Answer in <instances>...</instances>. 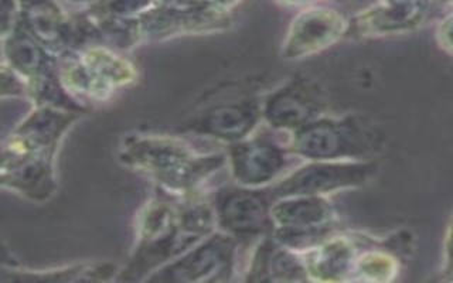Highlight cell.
Returning <instances> with one entry per match:
<instances>
[{
	"instance_id": "cell-4",
	"label": "cell",
	"mask_w": 453,
	"mask_h": 283,
	"mask_svg": "<svg viewBox=\"0 0 453 283\" xmlns=\"http://www.w3.org/2000/svg\"><path fill=\"white\" fill-rule=\"evenodd\" d=\"M58 70L70 96L104 101L136 80V70L110 47L92 44L70 51Z\"/></svg>"
},
{
	"instance_id": "cell-17",
	"label": "cell",
	"mask_w": 453,
	"mask_h": 283,
	"mask_svg": "<svg viewBox=\"0 0 453 283\" xmlns=\"http://www.w3.org/2000/svg\"><path fill=\"white\" fill-rule=\"evenodd\" d=\"M248 280L309 279L303 259L276 241H264L255 252Z\"/></svg>"
},
{
	"instance_id": "cell-6",
	"label": "cell",
	"mask_w": 453,
	"mask_h": 283,
	"mask_svg": "<svg viewBox=\"0 0 453 283\" xmlns=\"http://www.w3.org/2000/svg\"><path fill=\"white\" fill-rule=\"evenodd\" d=\"M235 241L228 233H211L179 258L157 269L149 282H226L231 279Z\"/></svg>"
},
{
	"instance_id": "cell-11",
	"label": "cell",
	"mask_w": 453,
	"mask_h": 283,
	"mask_svg": "<svg viewBox=\"0 0 453 283\" xmlns=\"http://www.w3.org/2000/svg\"><path fill=\"white\" fill-rule=\"evenodd\" d=\"M81 111L60 106L37 105L4 143V150L56 156L64 134L73 126Z\"/></svg>"
},
{
	"instance_id": "cell-16",
	"label": "cell",
	"mask_w": 453,
	"mask_h": 283,
	"mask_svg": "<svg viewBox=\"0 0 453 283\" xmlns=\"http://www.w3.org/2000/svg\"><path fill=\"white\" fill-rule=\"evenodd\" d=\"M426 11H428V0L415 2V4L381 2L354 16L349 21L347 34L372 37V35L410 32L421 25Z\"/></svg>"
},
{
	"instance_id": "cell-15",
	"label": "cell",
	"mask_w": 453,
	"mask_h": 283,
	"mask_svg": "<svg viewBox=\"0 0 453 283\" xmlns=\"http://www.w3.org/2000/svg\"><path fill=\"white\" fill-rule=\"evenodd\" d=\"M262 117V108L255 101L219 103L191 120L190 131L219 141L237 142L250 138Z\"/></svg>"
},
{
	"instance_id": "cell-9",
	"label": "cell",
	"mask_w": 453,
	"mask_h": 283,
	"mask_svg": "<svg viewBox=\"0 0 453 283\" xmlns=\"http://www.w3.org/2000/svg\"><path fill=\"white\" fill-rule=\"evenodd\" d=\"M271 197L251 187H228L216 198L217 224L234 238H252L273 226Z\"/></svg>"
},
{
	"instance_id": "cell-12",
	"label": "cell",
	"mask_w": 453,
	"mask_h": 283,
	"mask_svg": "<svg viewBox=\"0 0 453 283\" xmlns=\"http://www.w3.org/2000/svg\"><path fill=\"white\" fill-rule=\"evenodd\" d=\"M231 172L238 184L258 188L275 180L287 167V152L265 136H255L233 143Z\"/></svg>"
},
{
	"instance_id": "cell-18",
	"label": "cell",
	"mask_w": 453,
	"mask_h": 283,
	"mask_svg": "<svg viewBox=\"0 0 453 283\" xmlns=\"http://www.w3.org/2000/svg\"><path fill=\"white\" fill-rule=\"evenodd\" d=\"M303 254L309 279L343 280L351 273L354 247L347 238L332 235Z\"/></svg>"
},
{
	"instance_id": "cell-20",
	"label": "cell",
	"mask_w": 453,
	"mask_h": 283,
	"mask_svg": "<svg viewBox=\"0 0 453 283\" xmlns=\"http://www.w3.org/2000/svg\"><path fill=\"white\" fill-rule=\"evenodd\" d=\"M155 6V0H99L87 11L110 18L138 20L142 14Z\"/></svg>"
},
{
	"instance_id": "cell-5",
	"label": "cell",
	"mask_w": 453,
	"mask_h": 283,
	"mask_svg": "<svg viewBox=\"0 0 453 283\" xmlns=\"http://www.w3.org/2000/svg\"><path fill=\"white\" fill-rule=\"evenodd\" d=\"M278 200L271 209L276 242L295 252H306L332 237L333 209L325 195Z\"/></svg>"
},
{
	"instance_id": "cell-2",
	"label": "cell",
	"mask_w": 453,
	"mask_h": 283,
	"mask_svg": "<svg viewBox=\"0 0 453 283\" xmlns=\"http://www.w3.org/2000/svg\"><path fill=\"white\" fill-rule=\"evenodd\" d=\"M119 160L152 177L166 193L188 195L224 166V155H200L173 136L132 134L122 142Z\"/></svg>"
},
{
	"instance_id": "cell-3",
	"label": "cell",
	"mask_w": 453,
	"mask_h": 283,
	"mask_svg": "<svg viewBox=\"0 0 453 283\" xmlns=\"http://www.w3.org/2000/svg\"><path fill=\"white\" fill-rule=\"evenodd\" d=\"M381 134L356 118L316 119L294 132L290 150L309 160H356L377 152Z\"/></svg>"
},
{
	"instance_id": "cell-24",
	"label": "cell",
	"mask_w": 453,
	"mask_h": 283,
	"mask_svg": "<svg viewBox=\"0 0 453 283\" xmlns=\"http://www.w3.org/2000/svg\"><path fill=\"white\" fill-rule=\"evenodd\" d=\"M198 6L217 9V11H231L234 7L242 4L244 0H197Z\"/></svg>"
},
{
	"instance_id": "cell-25",
	"label": "cell",
	"mask_w": 453,
	"mask_h": 283,
	"mask_svg": "<svg viewBox=\"0 0 453 283\" xmlns=\"http://www.w3.org/2000/svg\"><path fill=\"white\" fill-rule=\"evenodd\" d=\"M445 273L453 279V219L450 223L445 242Z\"/></svg>"
},
{
	"instance_id": "cell-7",
	"label": "cell",
	"mask_w": 453,
	"mask_h": 283,
	"mask_svg": "<svg viewBox=\"0 0 453 283\" xmlns=\"http://www.w3.org/2000/svg\"><path fill=\"white\" fill-rule=\"evenodd\" d=\"M374 169L372 163L311 160L276 184L271 195L273 198L326 195L343 188L357 187L365 183Z\"/></svg>"
},
{
	"instance_id": "cell-21",
	"label": "cell",
	"mask_w": 453,
	"mask_h": 283,
	"mask_svg": "<svg viewBox=\"0 0 453 283\" xmlns=\"http://www.w3.org/2000/svg\"><path fill=\"white\" fill-rule=\"evenodd\" d=\"M357 273L367 280L393 279L396 273V262L388 255L372 252L357 262Z\"/></svg>"
},
{
	"instance_id": "cell-29",
	"label": "cell",
	"mask_w": 453,
	"mask_h": 283,
	"mask_svg": "<svg viewBox=\"0 0 453 283\" xmlns=\"http://www.w3.org/2000/svg\"><path fill=\"white\" fill-rule=\"evenodd\" d=\"M382 2H396V4H415V2H424V0H382Z\"/></svg>"
},
{
	"instance_id": "cell-13",
	"label": "cell",
	"mask_w": 453,
	"mask_h": 283,
	"mask_svg": "<svg viewBox=\"0 0 453 283\" xmlns=\"http://www.w3.org/2000/svg\"><path fill=\"white\" fill-rule=\"evenodd\" d=\"M322 98L306 80H296L273 92L262 106V117L280 131L296 132L318 119Z\"/></svg>"
},
{
	"instance_id": "cell-19",
	"label": "cell",
	"mask_w": 453,
	"mask_h": 283,
	"mask_svg": "<svg viewBox=\"0 0 453 283\" xmlns=\"http://www.w3.org/2000/svg\"><path fill=\"white\" fill-rule=\"evenodd\" d=\"M4 280L18 282H101L117 279L119 269L111 262H87L80 265L64 268L46 269V271H28V269H4Z\"/></svg>"
},
{
	"instance_id": "cell-27",
	"label": "cell",
	"mask_w": 453,
	"mask_h": 283,
	"mask_svg": "<svg viewBox=\"0 0 453 283\" xmlns=\"http://www.w3.org/2000/svg\"><path fill=\"white\" fill-rule=\"evenodd\" d=\"M57 2H61V4H85V6H92V4H96L99 0H57Z\"/></svg>"
},
{
	"instance_id": "cell-23",
	"label": "cell",
	"mask_w": 453,
	"mask_h": 283,
	"mask_svg": "<svg viewBox=\"0 0 453 283\" xmlns=\"http://www.w3.org/2000/svg\"><path fill=\"white\" fill-rule=\"evenodd\" d=\"M438 39L441 46L453 56V13L439 26Z\"/></svg>"
},
{
	"instance_id": "cell-1",
	"label": "cell",
	"mask_w": 453,
	"mask_h": 283,
	"mask_svg": "<svg viewBox=\"0 0 453 283\" xmlns=\"http://www.w3.org/2000/svg\"><path fill=\"white\" fill-rule=\"evenodd\" d=\"M216 223L214 207L207 203H174L167 195L153 198L142 211L136 247L117 279H148L157 269L211 235Z\"/></svg>"
},
{
	"instance_id": "cell-10",
	"label": "cell",
	"mask_w": 453,
	"mask_h": 283,
	"mask_svg": "<svg viewBox=\"0 0 453 283\" xmlns=\"http://www.w3.org/2000/svg\"><path fill=\"white\" fill-rule=\"evenodd\" d=\"M347 30L349 21L339 11L329 7H308L290 23L283 42V58L301 60L320 53L347 35Z\"/></svg>"
},
{
	"instance_id": "cell-28",
	"label": "cell",
	"mask_w": 453,
	"mask_h": 283,
	"mask_svg": "<svg viewBox=\"0 0 453 283\" xmlns=\"http://www.w3.org/2000/svg\"><path fill=\"white\" fill-rule=\"evenodd\" d=\"M280 4H290V6H303L309 4L313 0H280Z\"/></svg>"
},
{
	"instance_id": "cell-22",
	"label": "cell",
	"mask_w": 453,
	"mask_h": 283,
	"mask_svg": "<svg viewBox=\"0 0 453 283\" xmlns=\"http://www.w3.org/2000/svg\"><path fill=\"white\" fill-rule=\"evenodd\" d=\"M20 14L19 0H2V37L13 32L20 21Z\"/></svg>"
},
{
	"instance_id": "cell-14",
	"label": "cell",
	"mask_w": 453,
	"mask_h": 283,
	"mask_svg": "<svg viewBox=\"0 0 453 283\" xmlns=\"http://www.w3.org/2000/svg\"><path fill=\"white\" fill-rule=\"evenodd\" d=\"M2 184L33 202H46L56 193L54 156L4 152Z\"/></svg>"
},
{
	"instance_id": "cell-26",
	"label": "cell",
	"mask_w": 453,
	"mask_h": 283,
	"mask_svg": "<svg viewBox=\"0 0 453 283\" xmlns=\"http://www.w3.org/2000/svg\"><path fill=\"white\" fill-rule=\"evenodd\" d=\"M57 0H19L20 4L21 11H30L35 7L47 6V4H56Z\"/></svg>"
},
{
	"instance_id": "cell-8",
	"label": "cell",
	"mask_w": 453,
	"mask_h": 283,
	"mask_svg": "<svg viewBox=\"0 0 453 283\" xmlns=\"http://www.w3.org/2000/svg\"><path fill=\"white\" fill-rule=\"evenodd\" d=\"M230 25V11L209 7L176 9L155 6L139 18V34L141 40L160 42L179 35L223 32Z\"/></svg>"
}]
</instances>
